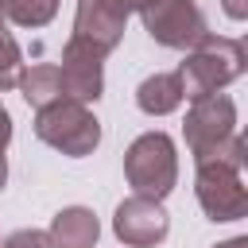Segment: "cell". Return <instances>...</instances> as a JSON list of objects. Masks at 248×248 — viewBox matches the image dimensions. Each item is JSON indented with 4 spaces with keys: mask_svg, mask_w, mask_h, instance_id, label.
<instances>
[{
    "mask_svg": "<svg viewBox=\"0 0 248 248\" xmlns=\"http://www.w3.org/2000/svg\"><path fill=\"white\" fill-rule=\"evenodd\" d=\"M0 8L16 27H46L58 16V0H0Z\"/></svg>",
    "mask_w": 248,
    "mask_h": 248,
    "instance_id": "cell-13",
    "label": "cell"
},
{
    "mask_svg": "<svg viewBox=\"0 0 248 248\" xmlns=\"http://www.w3.org/2000/svg\"><path fill=\"white\" fill-rule=\"evenodd\" d=\"M124 178L132 194L163 202L178 186V151L167 132H143L124 151Z\"/></svg>",
    "mask_w": 248,
    "mask_h": 248,
    "instance_id": "cell-3",
    "label": "cell"
},
{
    "mask_svg": "<svg viewBox=\"0 0 248 248\" xmlns=\"http://www.w3.org/2000/svg\"><path fill=\"white\" fill-rule=\"evenodd\" d=\"M248 66V54H244V43L240 39H229V35H205L198 46L186 50L182 66L174 70L178 81H182V97L186 101H198V97H209V93H221L229 81H236Z\"/></svg>",
    "mask_w": 248,
    "mask_h": 248,
    "instance_id": "cell-2",
    "label": "cell"
},
{
    "mask_svg": "<svg viewBox=\"0 0 248 248\" xmlns=\"http://www.w3.org/2000/svg\"><path fill=\"white\" fill-rule=\"evenodd\" d=\"M0 27H4V8H0Z\"/></svg>",
    "mask_w": 248,
    "mask_h": 248,
    "instance_id": "cell-20",
    "label": "cell"
},
{
    "mask_svg": "<svg viewBox=\"0 0 248 248\" xmlns=\"http://www.w3.org/2000/svg\"><path fill=\"white\" fill-rule=\"evenodd\" d=\"M16 89L23 93V101H27L35 112H39V108H46V105H54V101H66V97H62L58 62H31V66H23V70H19Z\"/></svg>",
    "mask_w": 248,
    "mask_h": 248,
    "instance_id": "cell-11",
    "label": "cell"
},
{
    "mask_svg": "<svg viewBox=\"0 0 248 248\" xmlns=\"http://www.w3.org/2000/svg\"><path fill=\"white\" fill-rule=\"evenodd\" d=\"M46 236H50V248H97V240H101V221H97V213L85 209V205H66V209L54 213Z\"/></svg>",
    "mask_w": 248,
    "mask_h": 248,
    "instance_id": "cell-10",
    "label": "cell"
},
{
    "mask_svg": "<svg viewBox=\"0 0 248 248\" xmlns=\"http://www.w3.org/2000/svg\"><path fill=\"white\" fill-rule=\"evenodd\" d=\"M182 101H186V97H182L178 74H151V78H143L140 89H136V105H140V112H147V116H167V112H174Z\"/></svg>",
    "mask_w": 248,
    "mask_h": 248,
    "instance_id": "cell-12",
    "label": "cell"
},
{
    "mask_svg": "<svg viewBox=\"0 0 248 248\" xmlns=\"http://www.w3.org/2000/svg\"><path fill=\"white\" fill-rule=\"evenodd\" d=\"M182 136H186V147H190L194 159L205 155V151H213V147L225 143L229 136H236V105H232V97L209 93V97L190 101Z\"/></svg>",
    "mask_w": 248,
    "mask_h": 248,
    "instance_id": "cell-6",
    "label": "cell"
},
{
    "mask_svg": "<svg viewBox=\"0 0 248 248\" xmlns=\"http://www.w3.org/2000/svg\"><path fill=\"white\" fill-rule=\"evenodd\" d=\"M105 58L97 46H89L85 39L70 35L66 46H62V66H58V78H62V97L66 101H78V105H89L105 93Z\"/></svg>",
    "mask_w": 248,
    "mask_h": 248,
    "instance_id": "cell-7",
    "label": "cell"
},
{
    "mask_svg": "<svg viewBox=\"0 0 248 248\" xmlns=\"http://www.w3.org/2000/svg\"><path fill=\"white\" fill-rule=\"evenodd\" d=\"M19 70H23V50H19V43L12 39V31L0 27V93L16 89Z\"/></svg>",
    "mask_w": 248,
    "mask_h": 248,
    "instance_id": "cell-14",
    "label": "cell"
},
{
    "mask_svg": "<svg viewBox=\"0 0 248 248\" xmlns=\"http://www.w3.org/2000/svg\"><path fill=\"white\" fill-rule=\"evenodd\" d=\"M213 248H248V236H232V240H221Z\"/></svg>",
    "mask_w": 248,
    "mask_h": 248,
    "instance_id": "cell-19",
    "label": "cell"
},
{
    "mask_svg": "<svg viewBox=\"0 0 248 248\" xmlns=\"http://www.w3.org/2000/svg\"><path fill=\"white\" fill-rule=\"evenodd\" d=\"M221 8H225V16H232V19H244V16H248V4H244V0H221Z\"/></svg>",
    "mask_w": 248,
    "mask_h": 248,
    "instance_id": "cell-17",
    "label": "cell"
},
{
    "mask_svg": "<svg viewBox=\"0 0 248 248\" xmlns=\"http://www.w3.org/2000/svg\"><path fill=\"white\" fill-rule=\"evenodd\" d=\"M140 19H143V31L170 50H190L209 35V23L198 0H159L147 12H140Z\"/></svg>",
    "mask_w": 248,
    "mask_h": 248,
    "instance_id": "cell-5",
    "label": "cell"
},
{
    "mask_svg": "<svg viewBox=\"0 0 248 248\" xmlns=\"http://www.w3.org/2000/svg\"><path fill=\"white\" fill-rule=\"evenodd\" d=\"M120 4H124V12L132 16V12H147V8H151V4H159V0H120Z\"/></svg>",
    "mask_w": 248,
    "mask_h": 248,
    "instance_id": "cell-18",
    "label": "cell"
},
{
    "mask_svg": "<svg viewBox=\"0 0 248 248\" xmlns=\"http://www.w3.org/2000/svg\"><path fill=\"white\" fill-rule=\"evenodd\" d=\"M8 143H12V112L4 108V101H0V190H4V182H8Z\"/></svg>",
    "mask_w": 248,
    "mask_h": 248,
    "instance_id": "cell-16",
    "label": "cell"
},
{
    "mask_svg": "<svg viewBox=\"0 0 248 248\" xmlns=\"http://www.w3.org/2000/svg\"><path fill=\"white\" fill-rule=\"evenodd\" d=\"M112 232H116V240L128 244V248H155V244L167 240L170 217H167L163 202H151V198L132 194V198H124V202L116 205V213H112Z\"/></svg>",
    "mask_w": 248,
    "mask_h": 248,
    "instance_id": "cell-8",
    "label": "cell"
},
{
    "mask_svg": "<svg viewBox=\"0 0 248 248\" xmlns=\"http://www.w3.org/2000/svg\"><path fill=\"white\" fill-rule=\"evenodd\" d=\"M0 248H50L46 229H16L0 240Z\"/></svg>",
    "mask_w": 248,
    "mask_h": 248,
    "instance_id": "cell-15",
    "label": "cell"
},
{
    "mask_svg": "<svg viewBox=\"0 0 248 248\" xmlns=\"http://www.w3.org/2000/svg\"><path fill=\"white\" fill-rule=\"evenodd\" d=\"M35 136L46 147H54V151H62L70 159H85L101 143V120L89 112V105L54 101V105L35 112Z\"/></svg>",
    "mask_w": 248,
    "mask_h": 248,
    "instance_id": "cell-4",
    "label": "cell"
},
{
    "mask_svg": "<svg viewBox=\"0 0 248 248\" xmlns=\"http://www.w3.org/2000/svg\"><path fill=\"white\" fill-rule=\"evenodd\" d=\"M244 140L240 136H229L225 143H217L213 151L198 155L194 167V194H198V205L209 221H240L248 213V186L240 178L244 170Z\"/></svg>",
    "mask_w": 248,
    "mask_h": 248,
    "instance_id": "cell-1",
    "label": "cell"
},
{
    "mask_svg": "<svg viewBox=\"0 0 248 248\" xmlns=\"http://www.w3.org/2000/svg\"><path fill=\"white\" fill-rule=\"evenodd\" d=\"M128 27V12L120 0H78V16H74V35L85 39L89 46H97L101 54L116 50Z\"/></svg>",
    "mask_w": 248,
    "mask_h": 248,
    "instance_id": "cell-9",
    "label": "cell"
}]
</instances>
